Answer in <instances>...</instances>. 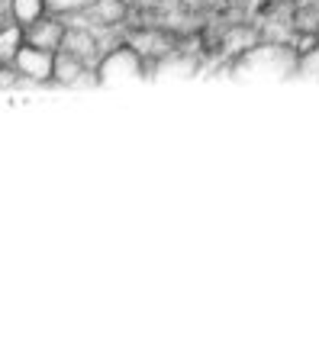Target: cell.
<instances>
[{"label":"cell","instance_id":"1","mask_svg":"<svg viewBox=\"0 0 319 361\" xmlns=\"http://www.w3.org/2000/svg\"><path fill=\"white\" fill-rule=\"evenodd\" d=\"M142 52H139L132 42H120V45H110L106 55L100 59L97 71H100V84H130L136 78L145 75L142 68Z\"/></svg>","mask_w":319,"mask_h":361},{"label":"cell","instance_id":"2","mask_svg":"<svg viewBox=\"0 0 319 361\" xmlns=\"http://www.w3.org/2000/svg\"><path fill=\"white\" fill-rule=\"evenodd\" d=\"M10 65L30 84H55V52H49V49H39V45L26 42Z\"/></svg>","mask_w":319,"mask_h":361},{"label":"cell","instance_id":"3","mask_svg":"<svg viewBox=\"0 0 319 361\" xmlns=\"http://www.w3.org/2000/svg\"><path fill=\"white\" fill-rule=\"evenodd\" d=\"M55 84H61V87H94V84H100V71L87 61H81L77 55L58 49L55 52Z\"/></svg>","mask_w":319,"mask_h":361},{"label":"cell","instance_id":"4","mask_svg":"<svg viewBox=\"0 0 319 361\" xmlns=\"http://www.w3.org/2000/svg\"><path fill=\"white\" fill-rule=\"evenodd\" d=\"M65 32H68V20L49 10L42 20L26 26V42L39 45V49H49V52H58L61 42H65Z\"/></svg>","mask_w":319,"mask_h":361},{"label":"cell","instance_id":"5","mask_svg":"<svg viewBox=\"0 0 319 361\" xmlns=\"http://www.w3.org/2000/svg\"><path fill=\"white\" fill-rule=\"evenodd\" d=\"M91 16L100 23V26L113 30V26L126 23V16H130V4H126V0H94Z\"/></svg>","mask_w":319,"mask_h":361},{"label":"cell","instance_id":"6","mask_svg":"<svg viewBox=\"0 0 319 361\" xmlns=\"http://www.w3.org/2000/svg\"><path fill=\"white\" fill-rule=\"evenodd\" d=\"M130 42L136 45L139 52H142V59H145V61H152V59H165L168 49H171V39L161 36V32H155V30L139 32V36H132Z\"/></svg>","mask_w":319,"mask_h":361},{"label":"cell","instance_id":"7","mask_svg":"<svg viewBox=\"0 0 319 361\" xmlns=\"http://www.w3.org/2000/svg\"><path fill=\"white\" fill-rule=\"evenodd\" d=\"M23 45H26V26H20V23L0 26V61H13Z\"/></svg>","mask_w":319,"mask_h":361},{"label":"cell","instance_id":"8","mask_svg":"<svg viewBox=\"0 0 319 361\" xmlns=\"http://www.w3.org/2000/svg\"><path fill=\"white\" fill-rule=\"evenodd\" d=\"M10 10H13V20L20 26H30L49 13V0H10Z\"/></svg>","mask_w":319,"mask_h":361},{"label":"cell","instance_id":"9","mask_svg":"<svg viewBox=\"0 0 319 361\" xmlns=\"http://www.w3.org/2000/svg\"><path fill=\"white\" fill-rule=\"evenodd\" d=\"M181 4H187V7H197V4H204V0H181Z\"/></svg>","mask_w":319,"mask_h":361}]
</instances>
